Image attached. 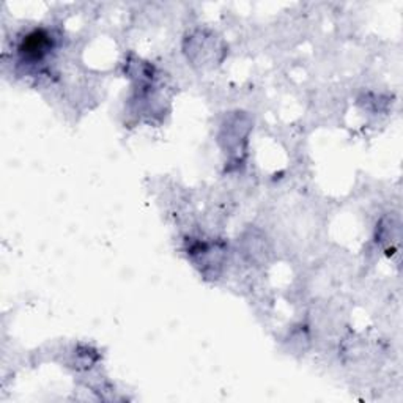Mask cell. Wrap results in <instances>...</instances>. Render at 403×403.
<instances>
[{"label": "cell", "instance_id": "cell-1", "mask_svg": "<svg viewBox=\"0 0 403 403\" xmlns=\"http://www.w3.org/2000/svg\"><path fill=\"white\" fill-rule=\"evenodd\" d=\"M48 51H49V37L42 30L30 33L21 46V53H24L27 57H30L33 60L42 59Z\"/></svg>", "mask_w": 403, "mask_h": 403}]
</instances>
